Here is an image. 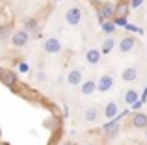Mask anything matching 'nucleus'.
<instances>
[{"label": "nucleus", "instance_id": "nucleus-21", "mask_svg": "<svg viewBox=\"0 0 147 145\" xmlns=\"http://www.w3.org/2000/svg\"><path fill=\"white\" fill-rule=\"evenodd\" d=\"M100 28H102L104 34H108V36H110V34L115 32V22L114 21H102V22H100Z\"/></svg>", "mask_w": 147, "mask_h": 145}, {"label": "nucleus", "instance_id": "nucleus-2", "mask_svg": "<svg viewBox=\"0 0 147 145\" xmlns=\"http://www.w3.org/2000/svg\"><path fill=\"white\" fill-rule=\"evenodd\" d=\"M97 15H99V21H114L115 17V4L114 2H102L100 6L97 7Z\"/></svg>", "mask_w": 147, "mask_h": 145}, {"label": "nucleus", "instance_id": "nucleus-29", "mask_svg": "<svg viewBox=\"0 0 147 145\" xmlns=\"http://www.w3.org/2000/svg\"><path fill=\"white\" fill-rule=\"evenodd\" d=\"M147 101V87L144 89V97H142V102H145Z\"/></svg>", "mask_w": 147, "mask_h": 145}, {"label": "nucleus", "instance_id": "nucleus-15", "mask_svg": "<svg viewBox=\"0 0 147 145\" xmlns=\"http://www.w3.org/2000/svg\"><path fill=\"white\" fill-rule=\"evenodd\" d=\"M95 91H97V80H93V78L82 82V86H80V93L86 95V97L91 95V93H95Z\"/></svg>", "mask_w": 147, "mask_h": 145}, {"label": "nucleus", "instance_id": "nucleus-26", "mask_svg": "<svg viewBox=\"0 0 147 145\" xmlns=\"http://www.w3.org/2000/svg\"><path fill=\"white\" fill-rule=\"evenodd\" d=\"M142 104H144V102L138 101V102H134V104H132V108H134V110H140V106H142Z\"/></svg>", "mask_w": 147, "mask_h": 145}, {"label": "nucleus", "instance_id": "nucleus-8", "mask_svg": "<svg viewBox=\"0 0 147 145\" xmlns=\"http://www.w3.org/2000/svg\"><path fill=\"white\" fill-rule=\"evenodd\" d=\"M130 13V2H127V0H119V2H115V19H127Z\"/></svg>", "mask_w": 147, "mask_h": 145}, {"label": "nucleus", "instance_id": "nucleus-35", "mask_svg": "<svg viewBox=\"0 0 147 145\" xmlns=\"http://www.w3.org/2000/svg\"><path fill=\"white\" fill-rule=\"evenodd\" d=\"M0 138H2V130H0Z\"/></svg>", "mask_w": 147, "mask_h": 145}, {"label": "nucleus", "instance_id": "nucleus-23", "mask_svg": "<svg viewBox=\"0 0 147 145\" xmlns=\"http://www.w3.org/2000/svg\"><path fill=\"white\" fill-rule=\"evenodd\" d=\"M142 2H144V0H130V9H138V7L142 6Z\"/></svg>", "mask_w": 147, "mask_h": 145}, {"label": "nucleus", "instance_id": "nucleus-9", "mask_svg": "<svg viewBox=\"0 0 147 145\" xmlns=\"http://www.w3.org/2000/svg\"><path fill=\"white\" fill-rule=\"evenodd\" d=\"M134 47H136V39H134L132 36H125L121 41H119V48L117 50L121 52V54H129V52L134 50Z\"/></svg>", "mask_w": 147, "mask_h": 145}, {"label": "nucleus", "instance_id": "nucleus-27", "mask_svg": "<svg viewBox=\"0 0 147 145\" xmlns=\"http://www.w3.org/2000/svg\"><path fill=\"white\" fill-rule=\"evenodd\" d=\"M127 30H130V32H138V28H136V26H132V24H127Z\"/></svg>", "mask_w": 147, "mask_h": 145}, {"label": "nucleus", "instance_id": "nucleus-33", "mask_svg": "<svg viewBox=\"0 0 147 145\" xmlns=\"http://www.w3.org/2000/svg\"><path fill=\"white\" fill-rule=\"evenodd\" d=\"M145 140H147V128H145Z\"/></svg>", "mask_w": 147, "mask_h": 145}, {"label": "nucleus", "instance_id": "nucleus-19", "mask_svg": "<svg viewBox=\"0 0 147 145\" xmlns=\"http://www.w3.org/2000/svg\"><path fill=\"white\" fill-rule=\"evenodd\" d=\"M123 99H125V102H127V104H130V106H132L134 102H138V93H136V89H127L125 95H123Z\"/></svg>", "mask_w": 147, "mask_h": 145}, {"label": "nucleus", "instance_id": "nucleus-10", "mask_svg": "<svg viewBox=\"0 0 147 145\" xmlns=\"http://www.w3.org/2000/svg\"><path fill=\"white\" fill-rule=\"evenodd\" d=\"M117 115H119V104L115 101L106 102V104H104V119L112 121V119H115Z\"/></svg>", "mask_w": 147, "mask_h": 145}, {"label": "nucleus", "instance_id": "nucleus-32", "mask_svg": "<svg viewBox=\"0 0 147 145\" xmlns=\"http://www.w3.org/2000/svg\"><path fill=\"white\" fill-rule=\"evenodd\" d=\"M0 145H9V143H6V142H0Z\"/></svg>", "mask_w": 147, "mask_h": 145}, {"label": "nucleus", "instance_id": "nucleus-24", "mask_svg": "<svg viewBox=\"0 0 147 145\" xmlns=\"http://www.w3.org/2000/svg\"><path fill=\"white\" fill-rule=\"evenodd\" d=\"M115 26H125V28H127V19H115Z\"/></svg>", "mask_w": 147, "mask_h": 145}, {"label": "nucleus", "instance_id": "nucleus-25", "mask_svg": "<svg viewBox=\"0 0 147 145\" xmlns=\"http://www.w3.org/2000/svg\"><path fill=\"white\" fill-rule=\"evenodd\" d=\"M19 71H21V72H26V71H28V63H26V62H21V65H19Z\"/></svg>", "mask_w": 147, "mask_h": 145}, {"label": "nucleus", "instance_id": "nucleus-17", "mask_svg": "<svg viewBox=\"0 0 147 145\" xmlns=\"http://www.w3.org/2000/svg\"><path fill=\"white\" fill-rule=\"evenodd\" d=\"M114 47H115V39H114L112 36H108L106 39L100 43V54H104V56L110 54V52L114 50Z\"/></svg>", "mask_w": 147, "mask_h": 145}, {"label": "nucleus", "instance_id": "nucleus-20", "mask_svg": "<svg viewBox=\"0 0 147 145\" xmlns=\"http://www.w3.org/2000/svg\"><path fill=\"white\" fill-rule=\"evenodd\" d=\"M22 30H26L28 34H36L37 32V21L36 19H26L24 21V28Z\"/></svg>", "mask_w": 147, "mask_h": 145}, {"label": "nucleus", "instance_id": "nucleus-7", "mask_svg": "<svg viewBox=\"0 0 147 145\" xmlns=\"http://www.w3.org/2000/svg\"><path fill=\"white\" fill-rule=\"evenodd\" d=\"M130 125L138 130H145L147 128V113L144 112H134L132 113V119H130Z\"/></svg>", "mask_w": 147, "mask_h": 145}, {"label": "nucleus", "instance_id": "nucleus-5", "mask_svg": "<svg viewBox=\"0 0 147 145\" xmlns=\"http://www.w3.org/2000/svg\"><path fill=\"white\" fill-rule=\"evenodd\" d=\"M43 50L47 54H58L61 50V41L58 37H47L43 41Z\"/></svg>", "mask_w": 147, "mask_h": 145}, {"label": "nucleus", "instance_id": "nucleus-4", "mask_svg": "<svg viewBox=\"0 0 147 145\" xmlns=\"http://www.w3.org/2000/svg\"><path fill=\"white\" fill-rule=\"evenodd\" d=\"M112 87H114V76H112L110 72L99 76V80H97V91L99 93H106V91H110Z\"/></svg>", "mask_w": 147, "mask_h": 145}, {"label": "nucleus", "instance_id": "nucleus-13", "mask_svg": "<svg viewBox=\"0 0 147 145\" xmlns=\"http://www.w3.org/2000/svg\"><path fill=\"white\" fill-rule=\"evenodd\" d=\"M138 76H140V71H138L136 67H127V69H123V72H121L123 82H136Z\"/></svg>", "mask_w": 147, "mask_h": 145}, {"label": "nucleus", "instance_id": "nucleus-16", "mask_svg": "<svg viewBox=\"0 0 147 145\" xmlns=\"http://www.w3.org/2000/svg\"><path fill=\"white\" fill-rule=\"evenodd\" d=\"M100 50H97V48H88L86 50V62L90 63V65H99L100 62Z\"/></svg>", "mask_w": 147, "mask_h": 145}, {"label": "nucleus", "instance_id": "nucleus-14", "mask_svg": "<svg viewBox=\"0 0 147 145\" xmlns=\"http://www.w3.org/2000/svg\"><path fill=\"white\" fill-rule=\"evenodd\" d=\"M17 82H19V78H17V75H15L13 71H4V75H2V84H4L6 87L13 89V87L17 86Z\"/></svg>", "mask_w": 147, "mask_h": 145}, {"label": "nucleus", "instance_id": "nucleus-30", "mask_svg": "<svg viewBox=\"0 0 147 145\" xmlns=\"http://www.w3.org/2000/svg\"><path fill=\"white\" fill-rule=\"evenodd\" d=\"M63 145H76V142H65Z\"/></svg>", "mask_w": 147, "mask_h": 145}, {"label": "nucleus", "instance_id": "nucleus-11", "mask_svg": "<svg viewBox=\"0 0 147 145\" xmlns=\"http://www.w3.org/2000/svg\"><path fill=\"white\" fill-rule=\"evenodd\" d=\"M100 117V112L97 106H88L86 110H84V121L86 123H97Z\"/></svg>", "mask_w": 147, "mask_h": 145}, {"label": "nucleus", "instance_id": "nucleus-31", "mask_svg": "<svg viewBox=\"0 0 147 145\" xmlns=\"http://www.w3.org/2000/svg\"><path fill=\"white\" fill-rule=\"evenodd\" d=\"M2 75H4V69L0 67V82H2Z\"/></svg>", "mask_w": 147, "mask_h": 145}, {"label": "nucleus", "instance_id": "nucleus-6", "mask_svg": "<svg viewBox=\"0 0 147 145\" xmlns=\"http://www.w3.org/2000/svg\"><path fill=\"white\" fill-rule=\"evenodd\" d=\"M28 39H30V34L26 32V30H15L13 36H11V45L17 47V48H21V47H24V45L28 43Z\"/></svg>", "mask_w": 147, "mask_h": 145}, {"label": "nucleus", "instance_id": "nucleus-22", "mask_svg": "<svg viewBox=\"0 0 147 145\" xmlns=\"http://www.w3.org/2000/svg\"><path fill=\"white\" fill-rule=\"evenodd\" d=\"M47 78H49V76H47V72H45V71H37L36 72V80L39 84H45V82H47Z\"/></svg>", "mask_w": 147, "mask_h": 145}, {"label": "nucleus", "instance_id": "nucleus-12", "mask_svg": "<svg viewBox=\"0 0 147 145\" xmlns=\"http://www.w3.org/2000/svg\"><path fill=\"white\" fill-rule=\"evenodd\" d=\"M82 71L80 69H71L69 71V75H67V84L69 86H73V87H76V86H82Z\"/></svg>", "mask_w": 147, "mask_h": 145}, {"label": "nucleus", "instance_id": "nucleus-34", "mask_svg": "<svg viewBox=\"0 0 147 145\" xmlns=\"http://www.w3.org/2000/svg\"><path fill=\"white\" fill-rule=\"evenodd\" d=\"M86 145H95V143H86Z\"/></svg>", "mask_w": 147, "mask_h": 145}, {"label": "nucleus", "instance_id": "nucleus-18", "mask_svg": "<svg viewBox=\"0 0 147 145\" xmlns=\"http://www.w3.org/2000/svg\"><path fill=\"white\" fill-rule=\"evenodd\" d=\"M13 36V30H11L9 24H0V41H6V39H11Z\"/></svg>", "mask_w": 147, "mask_h": 145}, {"label": "nucleus", "instance_id": "nucleus-36", "mask_svg": "<svg viewBox=\"0 0 147 145\" xmlns=\"http://www.w3.org/2000/svg\"><path fill=\"white\" fill-rule=\"evenodd\" d=\"M117 2H119V0H117Z\"/></svg>", "mask_w": 147, "mask_h": 145}, {"label": "nucleus", "instance_id": "nucleus-28", "mask_svg": "<svg viewBox=\"0 0 147 145\" xmlns=\"http://www.w3.org/2000/svg\"><path fill=\"white\" fill-rule=\"evenodd\" d=\"M90 2H91V4H95V6H97V7H99V6H100V4H102V0H90Z\"/></svg>", "mask_w": 147, "mask_h": 145}, {"label": "nucleus", "instance_id": "nucleus-1", "mask_svg": "<svg viewBox=\"0 0 147 145\" xmlns=\"http://www.w3.org/2000/svg\"><path fill=\"white\" fill-rule=\"evenodd\" d=\"M127 112H123V113H119L115 119H112V121H108V123H104L102 127H100V134L104 136V138H108V140H114L115 136L119 134V130H121V117L125 115Z\"/></svg>", "mask_w": 147, "mask_h": 145}, {"label": "nucleus", "instance_id": "nucleus-3", "mask_svg": "<svg viewBox=\"0 0 147 145\" xmlns=\"http://www.w3.org/2000/svg\"><path fill=\"white\" fill-rule=\"evenodd\" d=\"M80 21H82V9L78 6L67 7V11H65V22L71 26H76V24H80Z\"/></svg>", "mask_w": 147, "mask_h": 145}]
</instances>
